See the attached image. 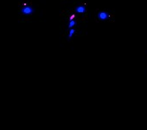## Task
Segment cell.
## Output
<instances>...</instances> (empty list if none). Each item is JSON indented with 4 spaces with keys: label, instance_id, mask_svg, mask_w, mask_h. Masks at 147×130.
I'll list each match as a JSON object with an SVG mask.
<instances>
[{
    "label": "cell",
    "instance_id": "cell-3",
    "mask_svg": "<svg viewBox=\"0 0 147 130\" xmlns=\"http://www.w3.org/2000/svg\"><path fill=\"white\" fill-rule=\"evenodd\" d=\"M67 1H69V0H61V5L65 4V3H67Z\"/></svg>",
    "mask_w": 147,
    "mask_h": 130
},
{
    "label": "cell",
    "instance_id": "cell-1",
    "mask_svg": "<svg viewBox=\"0 0 147 130\" xmlns=\"http://www.w3.org/2000/svg\"><path fill=\"white\" fill-rule=\"evenodd\" d=\"M18 13L20 23L30 22L36 17L33 0H18Z\"/></svg>",
    "mask_w": 147,
    "mask_h": 130
},
{
    "label": "cell",
    "instance_id": "cell-2",
    "mask_svg": "<svg viewBox=\"0 0 147 130\" xmlns=\"http://www.w3.org/2000/svg\"><path fill=\"white\" fill-rule=\"evenodd\" d=\"M92 19L96 23H113L115 12L112 9H95L92 13Z\"/></svg>",
    "mask_w": 147,
    "mask_h": 130
}]
</instances>
